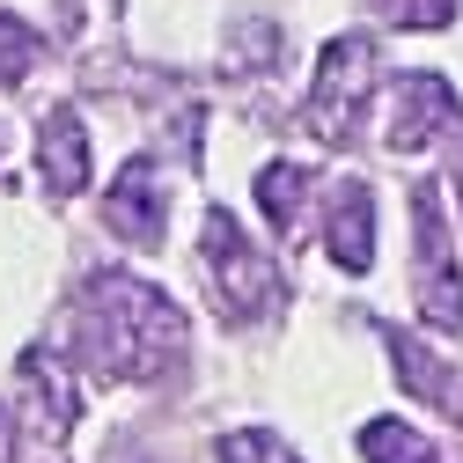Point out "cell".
<instances>
[{"instance_id":"6da1fadb","label":"cell","mask_w":463,"mask_h":463,"mask_svg":"<svg viewBox=\"0 0 463 463\" xmlns=\"http://www.w3.org/2000/svg\"><path fill=\"white\" fill-rule=\"evenodd\" d=\"M81 331H89L96 368L103 375H126V383H162L169 368L184 361V317H177V302H162L147 279H126V272H96L89 279Z\"/></svg>"},{"instance_id":"7a4b0ae2","label":"cell","mask_w":463,"mask_h":463,"mask_svg":"<svg viewBox=\"0 0 463 463\" xmlns=\"http://www.w3.org/2000/svg\"><path fill=\"white\" fill-rule=\"evenodd\" d=\"M206 279H213V302L236 317V324H258V317H272L279 302H287V279H279V265L243 236L228 213H213L206 221Z\"/></svg>"},{"instance_id":"3957f363","label":"cell","mask_w":463,"mask_h":463,"mask_svg":"<svg viewBox=\"0 0 463 463\" xmlns=\"http://www.w3.org/2000/svg\"><path fill=\"white\" fill-rule=\"evenodd\" d=\"M368 74H375L368 37H331V44H324V60H317V89H309V103H302V126H309L324 147H354V140H361Z\"/></svg>"},{"instance_id":"277c9868","label":"cell","mask_w":463,"mask_h":463,"mask_svg":"<svg viewBox=\"0 0 463 463\" xmlns=\"http://www.w3.org/2000/svg\"><path fill=\"white\" fill-rule=\"evenodd\" d=\"M412 295H420V317L434 331H463V272H456V250H449L441 199L427 184L412 192Z\"/></svg>"},{"instance_id":"5b68a950","label":"cell","mask_w":463,"mask_h":463,"mask_svg":"<svg viewBox=\"0 0 463 463\" xmlns=\"http://www.w3.org/2000/svg\"><path fill=\"white\" fill-rule=\"evenodd\" d=\"M463 126V103H456V89L441 81V74H404V81H390V147L397 155H420V147H434L441 133H456Z\"/></svg>"},{"instance_id":"8992f818","label":"cell","mask_w":463,"mask_h":463,"mask_svg":"<svg viewBox=\"0 0 463 463\" xmlns=\"http://www.w3.org/2000/svg\"><path fill=\"white\" fill-rule=\"evenodd\" d=\"M390 361H397V383L412 390L420 404H434L441 420L463 427V361H441L434 345L412 338V331H390Z\"/></svg>"},{"instance_id":"52a82bcc","label":"cell","mask_w":463,"mask_h":463,"mask_svg":"<svg viewBox=\"0 0 463 463\" xmlns=\"http://www.w3.org/2000/svg\"><path fill=\"white\" fill-rule=\"evenodd\" d=\"M103 221L118 228L133 250H155V243H162V177H155V162H147V155H140V162H126V177L110 184Z\"/></svg>"},{"instance_id":"ba28073f","label":"cell","mask_w":463,"mask_h":463,"mask_svg":"<svg viewBox=\"0 0 463 463\" xmlns=\"http://www.w3.org/2000/svg\"><path fill=\"white\" fill-rule=\"evenodd\" d=\"M37 162H44V192H52V199H74V192L89 184V126L74 118V110H44Z\"/></svg>"},{"instance_id":"9c48e42d","label":"cell","mask_w":463,"mask_h":463,"mask_svg":"<svg viewBox=\"0 0 463 463\" xmlns=\"http://www.w3.org/2000/svg\"><path fill=\"white\" fill-rule=\"evenodd\" d=\"M15 383H23V404L37 412V427H44V441H60L67 427H74V412H81V397H74V383L60 375V361L52 354H23V368H15Z\"/></svg>"},{"instance_id":"30bf717a","label":"cell","mask_w":463,"mask_h":463,"mask_svg":"<svg viewBox=\"0 0 463 463\" xmlns=\"http://www.w3.org/2000/svg\"><path fill=\"white\" fill-rule=\"evenodd\" d=\"M331 258L345 272H368L375 258V206H368V184H338L331 192Z\"/></svg>"},{"instance_id":"8fae6325","label":"cell","mask_w":463,"mask_h":463,"mask_svg":"<svg viewBox=\"0 0 463 463\" xmlns=\"http://www.w3.org/2000/svg\"><path fill=\"white\" fill-rule=\"evenodd\" d=\"M258 206H265V221L279 228V236L295 243L302 236V206H309V177H302L295 162H272L265 177H258Z\"/></svg>"},{"instance_id":"7c38bea8","label":"cell","mask_w":463,"mask_h":463,"mask_svg":"<svg viewBox=\"0 0 463 463\" xmlns=\"http://www.w3.org/2000/svg\"><path fill=\"white\" fill-rule=\"evenodd\" d=\"M361 456H368V463H441L434 441H427L420 427H404V420H368Z\"/></svg>"},{"instance_id":"4fadbf2b","label":"cell","mask_w":463,"mask_h":463,"mask_svg":"<svg viewBox=\"0 0 463 463\" xmlns=\"http://www.w3.org/2000/svg\"><path fill=\"white\" fill-rule=\"evenodd\" d=\"M368 15L390 30H449L456 0H368Z\"/></svg>"},{"instance_id":"5bb4252c","label":"cell","mask_w":463,"mask_h":463,"mask_svg":"<svg viewBox=\"0 0 463 463\" xmlns=\"http://www.w3.org/2000/svg\"><path fill=\"white\" fill-rule=\"evenodd\" d=\"M221 463H302V456L287 449L279 434H265V427H250V434H228V441H221Z\"/></svg>"},{"instance_id":"9a60e30c","label":"cell","mask_w":463,"mask_h":463,"mask_svg":"<svg viewBox=\"0 0 463 463\" xmlns=\"http://www.w3.org/2000/svg\"><path fill=\"white\" fill-rule=\"evenodd\" d=\"M37 67V37L23 30V23H8V15H0V89H8V81H23Z\"/></svg>"},{"instance_id":"2e32d148","label":"cell","mask_w":463,"mask_h":463,"mask_svg":"<svg viewBox=\"0 0 463 463\" xmlns=\"http://www.w3.org/2000/svg\"><path fill=\"white\" fill-rule=\"evenodd\" d=\"M272 52H279V30L272 23H250V37L228 44V67H272Z\"/></svg>"},{"instance_id":"e0dca14e","label":"cell","mask_w":463,"mask_h":463,"mask_svg":"<svg viewBox=\"0 0 463 463\" xmlns=\"http://www.w3.org/2000/svg\"><path fill=\"white\" fill-rule=\"evenodd\" d=\"M8 434H15V420H8V404H0V463L15 456V449H8Z\"/></svg>"},{"instance_id":"ac0fdd59","label":"cell","mask_w":463,"mask_h":463,"mask_svg":"<svg viewBox=\"0 0 463 463\" xmlns=\"http://www.w3.org/2000/svg\"><path fill=\"white\" fill-rule=\"evenodd\" d=\"M0 147H8V133H0Z\"/></svg>"}]
</instances>
